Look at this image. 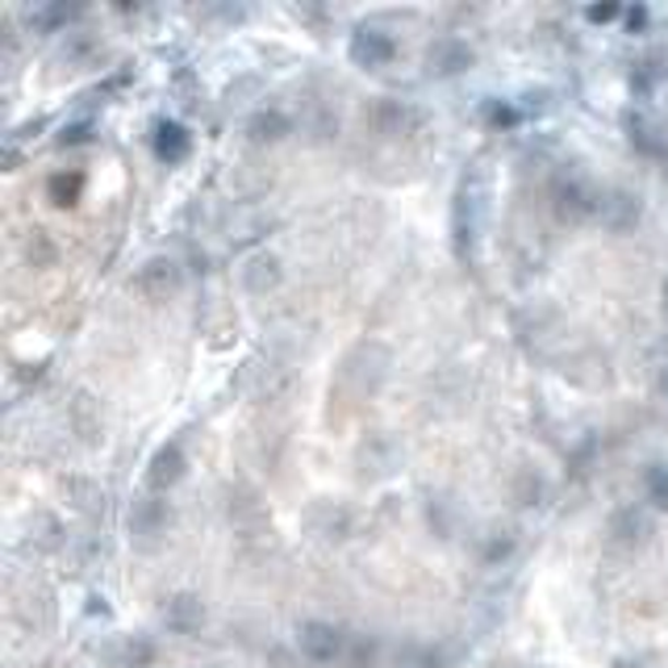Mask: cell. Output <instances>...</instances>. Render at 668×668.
Returning <instances> with one entry per match:
<instances>
[{"instance_id":"cell-1","label":"cell","mask_w":668,"mask_h":668,"mask_svg":"<svg viewBox=\"0 0 668 668\" xmlns=\"http://www.w3.org/2000/svg\"><path fill=\"white\" fill-rule=\"evenodd\" d=\"M134 288L143 293L146 301H167L180 293V267L171 260H151L143 263V272L134 276Z\"/></svg>"},{"instance_id":"cell-2","label":"cell","mask_w":668,"mask_h":668,"mask_svg":"<svg viewBox=\"0 0 668 668\" xmlns=\"http://www.w3.org/2000/svg\"><path fill=\"white\" fill-rule=\"evenodd\" d=\"M297 644H301V656H306V660H313V665H331L334 656H338V647H343V635L334 631L331 622H306L301 635H297Z\"/></svg>"},{"instance_id":"cell-3","label":"cell","mask_w":668,"mask_h":668,"mask_svg":"<svg viewBox=\"0 0 668 668\" xmlns=\"http://www.w3.org/2000/svg\"><path fill=\"white\" fill-rule=\"evenodd\" d=\"M397 55V43L384 34V29H356V38H351V59H356L359 68H384L389 59Z\"/></svg>"},{"instance_id":"cell-4","label":"cell","mask_w":668,"mask_h":668,"mask_svg":"<svg viewBox=\"0 0 668 668\" xmlns=\"http://www.w3.org/2000/svg\"><path fill=\"white\" fill-rule=\"evenodd\" d=\"M184 468H189V460H184V452H180V443H167V448H159V452H155V460H151L146 485H151L155 493H167L171 485H180Z\"/></svg>"},{"instance_id":"cell-5","label":"cell","mask_w":668,"mask_h":668,"mask_svg":"<svg viewBox=\"0 0 668 668\" xmlns=\"http://www.w3.org/2000/svg\"><path fill=\"white\" fill-rule=\"evenodd\" d=\"M164 622H167V631H176V635H192V631H201V622H205V606H201V597H192V594L171 597L167 610H164Z\"/></svg>"},{"instance_id":"cell-6","label":"cell","mask_w":668,"mask_h":668,"mask_svg":"<svg viewBox=\"0 0 668 668\" xmlns=\"http://www.w3.org/2000/svg\"><path fill=\"white\" fill-rule=\"evenodd\" d=\"M189 151H192V134L180 126V121H159V126H155V155H159L164 164L189 159Z\"/></svg>"},{"instance_id":"cell-7","label":"cell","mask_w":668,"mask_h":668,"mask_svg":"<svg viewBox=\"0 0 668 668\" xmlns=\"http://www.w3.org/2000/svg\"><path fill=\"white\" fill-rule=\"evenodd\" d=\"M372 126L381 130V134H409L418 121H422V114H414L409 105H397V100H381V105H372Z\"/></svg>"},{"instance_id":"cell-8","label":"cell","mask_w":668,"mask_h":668,"mask_svg":"<svg viewBox=\"0 0 668 668\" xmlns=\"http://www.w3.org/2000/svg\"><path fill=\"white\" fill-rule=\"evenodd\" d=\"M473 63V50L460 47V43H439V47H430V72L439 75H452L460 68H468Z\"/></svg>"},{"instance_id":"cell-9","label":"cell","mask_w":668,"mask_h":668,"mask_svg":"<svg viewBox=\"0 0 668 668\" xmlns=\"http://www.w3.org/2000/svg\"><path fill=\"white\" fill-rule=\"evenodd\" d=\"M281 134H288V118L281 109H263V114L251 118V139H255V143H272V139H281Z\"/></svg>"},{"instance_id":"cell-10","label":"cell","mask_w":668,"mask_h":668,"mask_svg":"<svg viewBox=\"0 0 668 668\" xmlns=\"http://www.w3.org/2000/svg\"><path fill=\"white\" fill-rule=\"evenodd\" d=\"M155 665V644L151 640H126L121 644V668H151Z\"/></svg>"},{"instance_id":"cell-11","label":"cell","mask_w":668,"mask_h":668,"mask_svg":"<svg viewBox=\"0 0 668 668\" xmlns=\"http://www.w3.org/2000/svg\"><path fill=\"white\" fill-rule=\"evenodd\" d=\"M130 523H134V535H155V530L164 526V505H159V501H143V505L130 514Z\"/></svg>"},{"instance_id":"cell-12","label":"cell","mask_w":668,"mask_h":668,"mask_svg":"<svg viewBox=\"0 0 668 668\" xmlns=\"http://www.w3.org/2000/svg\"><path fill=\"white\" fill-rule=\"evenodd\" d=\"M50 192H55V205H72L75 192H80V176H72V180H68V176H55V180H50Z\"/></svg>"},{"instance_id":"cell-13","label":"cell","mask_w":668,"mask_h":668,"mask_svg":"<svg viewBox=\"0 0 668 668\" xmlns=\"http://www.w3.org/2000/svg\"><path fill=\"white\" fill-rule=\"evenodd\" d=\"M647 489H652V498H656L668 510V468H656V473H647Z\"/></svg>"},{"instance_id":"cell-14","label":"cell","mask_w":668,"mask_h":668,"mask_svg":"<svg viewBox=\"0 0 668 668\" xmlns=\"http://www.w3.org/2000/svg\"><path fill=\"white\" fill-rule=\"evenodd\" d=\"M489 121H493V126H514L518 114H514V109H489Z\"/></svg>"},{"instance_id":"cell-15","label":"cell","mask_w":668,"mask_h":668,"mask_svg":"<svg viewBox=\"0 0 668 668\" xmlns=\"http://www.w3.org/2000/svg\"><path fill=\"white\" fill-rule=\"evenodd\" d=\"M615 13H619V9H610V4H601V9H589V17H594V22H610Z\"/></svg>"},{"instance_id":"cell-16","label":"cell","mask_w":668,"mask_h":668,"mask_svg":"<svg viewBox=\"0 0 668 668\" xmlns=\"http://www.w3.org/2000/svg\"><path fill=\"white\" fill-rule=\"evenodd\" d=\"M665 310H668V285H665Z\"/></svg>"}]
</instances>
